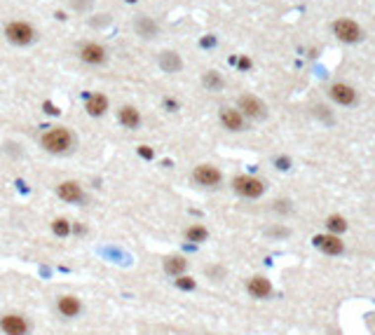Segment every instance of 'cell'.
<instances>
[{
    "label": "cell",
    "mask_w": 375,
    "mask_h": 335,
    "mask_svg": "<svg viewBox=\"0 0 375 335\" xmlns=\"http://www.w3.org/2000/svg\"><path fill=\"white\" fill-rule=\"evenodd\" d=\"M56 309H59L61 317L75 319V317H80L82 302H80V298H75V295H61V298L56 300Z\"/></svg>",
    "instance_id": "cell-12"
},
{
    "label": "cell",
    "mask_w": 375,
    "mask_h": 335,
    "mask_svg": "<svg viewBox=\"0 0 375 335\" xmlns=\"http://www.w3.org/2000/svg\"><path fill=\"white\" fill-rule=\"evenodd\" d=\"M162 270H164V274H169V277H181V274H186L188 270V260L183 256H167L164 260H162Z\"/></svg>",
    "instance_id": "cell-17"
},
{
    "label": "cell",
    "mask_w": 375,
    "mask_h": 335,
    "mask_svg": "<svg viewBox=\"0 0 375 335\" xmlns=\"http://www.w3.org/2000/svg\"><path fill=\"white\" fill-rule=\"evenodd\" d=\"M0 328H2L5 335H28V331H31L28 321L21 314H5V317H0Z\"/></svg>",
    "instance_id": "cell-9"
},
{
    "label": "cell",
    "mask_w": 375,
    "mask_h": 335,
    "mask_svg": "<svg viewBox=\"0 0 375 335\" xmlns=\"http://www.w3.org/2000/svg\"><path fill=\"white\" fill-rule=\"evenodd\" d=\"M239 66H241V68H251V61H249V59H241Z\"/></svg>",
    "instance_id": "cell-27"
},
{
    "label": "cell",
    "mask_w": 375,
    "mask_h": 335,
    "mask_svg": "<svg viewBox=\"0 0 375 335\" xmlns=\"http://www.w3.org/2000/svg\"><path fill=\"white\" fill-rule=\"evenodd\" d=\"M326 230H328L330 235H342V232H347L349 230V223L345 221V216H340V213H330L328 218H326Z\"/></svg>",
    "instance_id": "cell-20"
},
{
    "label": "cell",
    "mask_w": 375,
    "mask_h": 335,
    "mask_svg": "<svg viewBox=\"0 0 375 335\" xmlns=\"http://www.w3.org/2000/svg\"><path fill=\"white\" fill-rule=\"evenodd\" d=\"M330 98H333L335 103H340V106H352V103L357 101V92L349 87V85H345V82H335V85L330 87Z\"/></svg>",
    "instance_id": "cell-14"
},
{
    "label": "cell",
    "mask_w": 375,
    "mask_h": 335,
    "mask_svg": "<svg viewBox=\"0 0 375 335\" xmlns=\"http://www.w3.org/2000/svg\"><path fill=\"white\" fill-rule=\"evenodd\" d=\"M85 110H87V115H90V117H101V115H106V110H108V96H106V94H101V92L87 94Z\"/></svg>",
    "instance_id": "cell-13"
},
{
    "label": "cell",
    "mask_w": 375,
    "mask_h": 335,
    "mask_svg": "<svg viewBox=\"0 0 375 335\" xmlns=\"http://www.w3.org/2000/svg\"><path fill=\"white\" fill-rule=\"evenodd\" d=\"M233 190L239 197H246V199H258L260 194L265 192V183L256 176H234L233 178Z\"/></svg>",
    "instance_id": "cell-3"
},
{
    "label": "cell",
    "mask_w": 375,
    "mask_h": 335,
    "mask_svg": "<svg viewBox=\"0 0 375 335\" xmlns=\"http://www.w3.org/2000/svg\"><path fill=\"white\" fill-rule=\"evenodd\" d=\"M117 120L125 129H139L141 127V113L134 106H122L117 110Z\"/></svg>",
    "instance_id": "cell-16"
},
{
    "label": "cell",
    "mask_w": 375,
    "mask_h": 335,
    "mask_svg": "<svg viewBox=\"0 0 375 335\" xmlns=\"http://www.w3.org/2000/svg\"><path fill=\"white\" fill-rule=\"evenodd\" d=\"M221 122L228 132H241L244 129V115L237 108H223L221 110Z\"/></svg>",
    "instance_id": "cell-15"
},
{
    "label": "cell",
    "mask_w": 375,
    "mask_h": 335,
    "mask_svg": "<svg viewBox=\"0 0 375 335\" xmlns=\"http://www.w3.org/2000/svg\"><path fill=\"white\" fill-rule=\"evenodd\" d=\"M40 145L52 155H61V152H68L75 145V136L68 127H52L40 136Z\"/></svg>",
    "instance_id": "cell-1"
},
{
    "label": "cell",
    "mask_w": 375,
    "mask_h": 335,
    "mask_svg": "<svg viewBox=\"0 0 375 335\" xmlns=\"http://www.w3.org/2000/svg\"><path fill=\"white\" fill-rule=\"evenodd\" d=\"M192 178H195L197 186L216 188V186H221L223 174H221L218 167H214V164H199V167H195V171H192Z\"/></svg>",
    "instance_id": "cell-4"
},
{
    "label": "cell",
    "mask_w": 375,
    "mask_h": 335,
    "mask_svg": "<svg viewBox=\"0 0 375 335\" xmlns=\"http://www.w3.org/2000/svg\"><path fill=\"white\" fill-rule=\"evenodd\" d=\"M314 246L330 258L345 253V241H342L338 235H330V232H326V235H317V237H314Z\"/></svg>",
    "instance_id": "cell-5"
},
{
    "label": "cell",
    "mask_w": 375,
    "mask_h": 335,
    "mask_svg": "<svg viewBox=\"0 0 375 335\" xmlns=\"http://www.w3.org/2000/svg\"><path fill=\"white\" fill-rule=\"evenodd\" d=\"M237 110H239L241 115H246V117H265V113H268V108H265V103L260 101L258 96H253V94H244V96H239V101H237Z\"/></svg>",
    "instance_id": "cell-7"
},
{
    "label": "cell",
    "mask_w": 375,
    "mask_h": 335,
    "mask_svg": "<svg viewBox=\"0 0 375 335\" xmlns=\"http://www.w3.org/2000/svg\"><path fill=\"white\" fill-rule=\"evenodd\" d=\"M186 239L192 241V244H204L206 239H209V230L202 223H192L190 228H186Z\"/></svg>",
    "instance_id": "cell-19"
},
{
    "label": "cell",
    "mask_w": 375,
    "mask_h": 335,
    "mask_svg": "<svg viewBox=\"0 0 375 335\" xmlns=\"http://www.w3.org/2000/svg\"><path fill=\"white\" fill-rule=\"evenodd\" d=\"M139 155H141L143 159H152V157H155V152H152L150 145H139Z\"/></svg>",
    "instance_id": "cell-25"
},
{
    "label": "cell",
    "mask_w": 375,
    "mask_h": 335,
    "mask_svg": "<svg viewBox=\"0 0 375 335\" xmlns=\"http://www.w3.org/2000/svg\"><path fill=\"white\" fill-rule=\"evenodd\" d=\"M246 293H249L251 298H256V300H268V298H272L275 286H272V282H270L268 277H263V274H253L249 282H246Z\"/></svg>",
    "instance_id": "cell-6"
},
{
    "label": "cell",
    "mask_w": 375,
    "mask_h": 335,
    "mask_svg": "<svg viewBox=\"0 0 375 335\" xmlns=\"http://www.w3.org/2000/svg\"><path fill=\"white\" fill-rule=\"evenodd\" d=\"M45 108H47V113H49V115H59V110H56V108H54L49 101H45Z\"/></svg>",
    "instance_id": "cell-26"
},
{
    "label": "cell",
    "mask_w": 375,
    "mask_h": 335,
    "mask_svg": "<svg viewBox=\"0 0 375 335\" xmlns=\"http://www.w3.org/2000/svg\"><path fill=\"white\" fill-rule=\"evenodd\" d=\"M160 66L164 73H179L183 68V61H181V56L176 52H162Z\"/></svg>",
    "instance_id": "cell-18"
},
{
    "label": "cell",
    "mask_w": 375,
    "mask_h": 335,
    "mask_svg": "<svg viewBox=\"0 0 375 335\" xmlns=\"http://www.w3.org/2000/svg\"><path fill=\"white\" fill-rule=\"evenodd\" d=\"M71 221L68 218H54L52 221V232L56 235V237H61V239H66L68 235H71Z\"/></svg>",
    "instance_id": "cell-22"
},
{
    "label": "cell",
    "mask_w": 375,
    "mask_h": 335,
    "mask_svg": "<svg viewBox=\"0 0 375 335\" xmlns=\"http://www.w3.org/2000/svg\"><path fill=\"white\" fill-rule=\"evenodd\" d=\"M333 33H335L338 40H342V43H357L359 38H361V28H359V24L352 21V19H338V21L333 24Z\"/></svg>",
    "instance_id": "cell-8"
},
{
    "label": "cell",
    "mask_w": 375,
    "mask_h": 335,
    "mask_svg": "<svg viewBox=\"0 0 375 335\" xmlns=\"http://www.w3.org/2000/svg\"><path fill=\"white\" fill-rule=\"evenodd\" d=\"M214 43H216L214 38H204V40H202V45H204V47H209V45H214Z\"/></svg>",
    "instance_id": "cell-28"
},
{
    "label": "cell",
    "mask_w": 375,
    "mask_h": 335,
    "mask_svg": "<svg viewBox=\"0 0 375 335\" xmlns=\"http://www.w3.org/2000/svg\"><path fill=\"white\" fill-rule=\"evenodd\" d=\"M80 59L85 63H90V66H101L106 61V49L98 43H85L80 47Z\"/></svg>",
    "instance_id": "cell-11"
},
{
    "label": "cell",
    "mask_w": 375,
    "mask_h": 335,
    "mask_svg": "<svg viewBox=\"0 0 375 335\" xmlns=\"http://www.w3.org/2000/svg\"><path fill=\"white\" fill-rule=\"evenodd\" d=\"M174 284H176V288H181V291H195L197 288V282L190 277V274H181V277H176Z\"/></svg>",
    "instance_id": "cell-24"
},
{
    "label": "cell",
    "mask_w": 375,
    "mask_h": 335,
    "mask_svg": "<svg viewBox=\"0 0 375 335\" xmlns=\"http://www.w3.org/2000/svg\"><path fill=\"white\" fill-rule=\"evenodd\" d=\"M127 2H136V0H127Z\"/></svg>",
    "instance_id": "cell-29"
},
{
    "label": "cell",
    "mask_w": 375,
    "mask_h": 335,
    "mask_svg": "<svg viewBox=\"0 0 375 335\" xmlns=\"http://www.w3.org/2000/svg\"><path fill=\"white\" fill-rule=\"evenodd\" d=\"M204 87L211 89V92H218V89L223 87V78H221L216 71H206L204 73Z\"/></svg>",
    "instance_id": "cell-23"
},
{
    "label": "cell",
    "mask_w": 375,
    "mask_h": 335,
    "mask_svg": "<svg viewBox=\"0 0 375 335\" xmlns=\"http://www.w3.org/2000/svg\"><path fill=\"white\" fill-rule=\"evenodd\" d=\"M5 38L12 45L24 47V45H31L36 40V28L31 26L28 21H9L7 26H5Z\"/></svg>",
    "instance_id": "cell-2"
},
{
    "label": "cell",
    "mask_w": 375,
    "mask_h": 335,
    "mask_svg": "<svg viewBox=\"0 0 375 335\" xmlns=\"http://www.w3.org/2000/svg\"><path fill=\"white\" fill-rule=\"evenodd\" d=\"M56 194H59V199L66 204H78L85 199V192H82L80 183H75V181H63V183H59Z\"/></svg>",
    "instance_id": "cell-10"
},
{
    "label": "cell",
    "mask_w": 375,
    "mask_h": 335,
    "mask_svg": "<svg viewBox=\"0 0 375 335\" xmlns=\"http://www.w3.org/2000/svg\"><path fill=\"white\" fill-rule=\"evenodd\" d=\"M134 28H136V33H139V36H143V38H152L155 33H157V24H155L152 19H148V17H139V19H136Z\"/></svg>",
    "instance_id": "cell-21"
}]
</instances>
